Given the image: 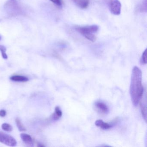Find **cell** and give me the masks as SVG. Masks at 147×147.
Returning <instances> with one entry per match:
<instances>
[{"label":"cell","instance_id":"cell-1","mask_svg":"<svg viewBox=\"0 0 147 147\" xmlns=\"http://www.w3.org/2000/svg\"><path fill=\"white\" fill-rule=\"evenodd\" d=\"M142 81V71L137 67H134L131 73L130 86L131 102L134 106L138 105L143 94L144 89Z\"/></svg>","mask_w":147,"mask_h":147},{"label":"cell","instance_id":"cell-2","mask_svg":"<svg viewBox=\"0 0 147 147\" xmlns=\"http://www.w3.org/2000/svg\"><path fill=\"white\" fill-rule=\"evenodd\" d=\"M74 29L89 41L92 42L96 41V34L99 30L98 26L92 25L86 26H76L74 27Z\"/></svg>","mask_w":147,"mask_h":147},{"label":"cell","instance_id":"cell-3","mask_svg":"<svg viewBox=\"0 0 147 147\" xmlns=\"http://www.w3.org/2000/svg\"><path fill=\"white\" fill-rule=\"evenodd\" d=\"M111 13L114 15L121 13V4L119 0H105Z\"/></svg>","mask_w":147,"mask_h":147},{"label":"cell","instance_id":"cell-4","mask_svg":"<svg viewBox=\"0 0 147 147\" xmlns=\"http://www.w3.org/2000/svg\"><path fill=\"white\" fill-rule=\"evenodd\" d=\"M6 8L11 15H18L21 13V9L15 0H8Z\"/></svg>","mask_w":147,"mask_h":147},{"label":"cell","instance_id":"cell-5","mask_svg":"<svg viewBox=\"0 0 147 147\" xmlns=\"http://www.w3.org/2000/svg\"><path fill=\"white\" fill-rule=\"evenodd\" d=\"M0 142L11 147H14L17 144L16 139L12 136L0 131Z\"/></svg>","mask_w":147,"mask_h":147},{"label":"cell","instance_id":"cell-6","mask_svg":"<svg viewBox=\"0 0 147 147\" xmlns=\"http://www.w3.org/2000/svg\"><path fill=\"white\" fill-rule=\"evenodd\" d=\"M140 107H141V112L143 118L145 120V122L147 121V101H146V96L145 97L142 96L140 99Z\"/></svg>","mask_w":147,"mask_h":147},{"label":"cell","instance_id":"cell-7","mask_svg":"<svg viewBox=\"0 0 147 147\" xmlns=\"http://www.w3.org/2000/svg\"><path fill=\"white\" fill-rule=\"evenodd\" d=\"M95 107L97 111L102 114H107L109 113V110L108 107L103 102L100 101L96 102Z\"/></svg>","mask_w":147,"mask_h":147},{"label":"cell","instance_id":"cell-8","mask_svg":"<svg viewBox=\"0 0 147 147\" xmlns=\"http://www.w3.org/2000/svg\"><path fill=\"white\" fill-rule=\"evenodd\" d=\"M20 137L23 142L28 146L33 147V142L32 138L28 134L22 133L20 135Z\"/></svg>","mask_w":147,"mask_h":147},{"label":"cell","instance_id":"cell-9","mask_svg":"<svg viewBox=\"0 0 147 147\" xmlns=\"http://www.w3.org/2000/svg\"><path fill=\"white\" fill-rule=\"evenodd\" d=\"M147 0H141L137 6V11L140 13L147 12Z\"/></svg>","mask_w":147,"mask_h":147},{"label":"cell","instance_id":"cell-10","mask_svg":"<svg viewBox=\"0 0 147 147\" xmlns=\"http://www.w3.org/2000/svg\"><path fill=\"white\" fill-rule=\"evenodd\" d=\"M75 4L81 9L87 8L89 4V0H73Z\"/></svg>","mask_w":147,"mask_h":147},{"label":"cell","instance_id":"cell-11","mask_svg":"<svg viewBox=\"0 0 147 147\" xmlns=\"http://www.w3.org/2000/svg\"><path fill=\"white\" fill-rule=\"evenodd\" d=\"M95 125L98 127H100L103 129H108L113 127V125L105 123L103 120L98 119L97 120L95 123Z\"/></svg>","mask_w":147,"mask_h":147},{"label":"cell","instance_id":"cell-12","mask_svg":"<svg viewBox=\"0 0 147 147\" xmlns=\"http://www.w3.org/2000/svg\"><path fill=\"white\" fill-rule=\"evenodd\" d=\"M10 79L13 81L20 82H26L29 80V79L27 77L22 76H13L11 77Z\"/></svg>","mask_w":147,"mask_h":147},{"label":"cell","instance_id":"cell-13","mask_svg":"<svg viewBox=\"0 0 147 147\" xmlns=\"http://www.w3.org/2000/svg\"><path fill=\"white\" fill-rule=\"evenodd\" d=\"M62 115V112L59 107H56L55 108V113L52 115V118L54 120L59 119Z\"/></svg>","mask_w":147,"mask_h":147},{"label":"cell","instance_id":"cell-14","mask_svg":"<svg viewBox=\"0 0 147 147\" xmlns=\"http://www.w3.org/2000/svg\"><path fill=\"white\" fill-rule=\"evenodd\" d=\"M16 123L17 124V127H18V129L20 131H24L26 130V128L22 124V122H21L20 119L18 118L16 119Z\"/></svg>","mask_w":147,"mask_h":147},{"label":"cell","instance_id":"cell-15","mask_svg":"<svg viewBox=\"0 0 147 147\" xmlns=\"http://www.w3.org/2000/svg\"><path fill=\"white\" fill-rule=\"evenodd\" d=\"M2 129L8 132H11L13 130V127L11 125L7 123H4L2 125Z\"/></svg>","mask_w":147,"mask_h":147},{"label":"cell","instance_id":"cell-16","mask_svg":"<svg viewBox=\"0 0 147 147\" xmlns=\"http://www.w3.org/2000/svg\"><path fill=\"white\" fill-rule=\"evenodd\" d=\"M6 48L3 45H0V51H1L2 57L4 59H7L8 58L7 55L6 54Z\"/></svg>","mask_w":147,"mask_h":147},{"label":"cell","instance_id":"cell-17","mask_svg":"<svg viewBox=\"0 0 147 147\" xmlns=\"http://www.w3.org/2000/svg\"><path fill=\"white\" fill-rule=\"evenodd\" d=\"M142 62L143 64H147V49H146L144 51L142 55Z\"/></svg>","mask_w":147,"mask_h":147},{"label":"cell","instance_id":"cell-18","mask_svg":"<svg viewBox=\"0 0 147 147\" xmlns=\"http://www.w3.org/2000/svg\"><path fill=\"white\" fill-rule=\"evenodd\" d=\"M55 5L60 7H62L63 2L62 0H50Z\"/></svg>","mask_w":147,"mask_h":147},{"label":"cell","instance_id":"cell-19","mask_svg":"<svg viewBox=\"0 0 147 147\" xmlns=\"http://www.w3.org/2000/svg\"><path fill=\"white\" fill-rule=\"evenodd\" d=\"M6 115V111L5 110H1L0 111V117H4Z\"/></svg>","mask_w":147,"mask_h":147},{"label":"cell","instance_id":"cell-20","mask_svg":"<svg viewBox=\"0 0 147 147\" xmlns=\"http://www.w3.org/2000/svg\"><path fill=\"white\" fill-rule=\"evenodd\" d=\"M38 147H44V145H42V144H41L40 143H38Z\"/></svg>","mask_w":147,"mask_h":147},{"label":"cell","instance_id":"cell-21","mask_svg":"<svg viewBox=\"0 0 147 147\" xmlns=\"http://www.w3.org/2000/svg\"><path fill=\"white\" fill-rule=\"evenodd\" d=\"M1 36H0V40H1Z\"/></svg>","mask_w":147,"mask_h":147}]
</instances>
